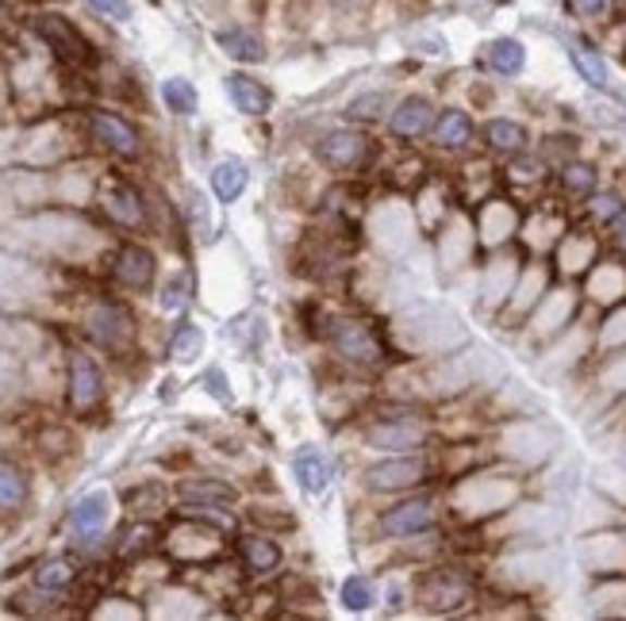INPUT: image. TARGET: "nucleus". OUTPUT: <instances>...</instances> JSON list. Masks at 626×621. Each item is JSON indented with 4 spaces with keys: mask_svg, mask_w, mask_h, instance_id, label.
<instances>
[{
    "mask_svg": "<svg viewBox=\"0 0 626 621\" xmlns=\"http://www.w3.org/2000/svg\"><path fill=\"white\" fill-rule=\"evenodd\" d=\"M327 338H331L334 353L354 364H377L384 357L381 338L373 334V326L358 323V319H331V323H327Z\"/></svg>",
    "mask_w": 626,
    "mask_h": 621,
    "instance_id": "f257e3e1",
    "label": "nucleus"
},
{
    "mask_svg": "<svg viewBox=\"0 0 626 621\" xmlns=\"http://www.w3.org/2000/svg\"><path fill=\"white\" fill-rule=\"evenodd\" d=\"M85 331L97 346H105L108 353H127L135 341V319L127 315V307L120 303H97L85 319Z\"/></svg>",
    "mask_w": 626,
    "mask_h": 621,
    "instance_id": "f03ea898",
    "label": "nucleus"
},
{
    "mask_svg": "<svg viewBox=\"0 0 626 621\" xmlns=\"http://www.w3.org/2000/svg\"><path fill=\"white\" fill-rule=\"evenodd\" d=\"M35 32H39V39L47 42L50 50H54L62 62H70V65H89L93 58V42L85 39L82 32H77L74 24L65 16H54V12H42L39 20H35Z\"/></svg>",
    "mask_w": 626,
    "mask_h": 621,
    "instance_id": "7ed1b4c3",
    "label": "nucleus"
},
{
    "mask_svg": "<svg viewBox=\"0 0 626 621\" xmlns=\"http://www.w3.org/2000/svg\"><path fill=\"white\" fill-rule=\"evenodd\" d=\"M369 153H373V146L361 131L339 127L319 138V162L331 165V170H358V165L369 162Z\"/></svg>",
    "mask_w": 626,
    "mask_h": 621,
    "instance_id": "20e7f679",
    "label": "nucleus"
},
{
    "mask_svg": "<svg viewBox=\"0 0 626 621\" xmlns=\"http://www.w3.org/2000/svg\"><path fill=\"white\" fill-rule=\"evenodd\" d=\"M65 384H70V407H74L77 414H89L93 407L100 403V372L97 364H93V357L85 353H70V361H65Z\"/></svg>",
    "mask_w": 626,
    "mask_h": 621,
    "instance_id": "39448f33",
    "label": "nucleus"
},
{
    "mask_svg": "<svg viewBox=\"0 0 626 621\" xmlns=\"http://www.w3.org/2000/svg\"><path fill=\"white\" fill-rule=\"evenodd\" d=\"M89 131H93V138L105 146V150H112L115 158H123V162H135L138 153H143V142H138L135 127H131V123H123L120 115L93 112L89 115Z\"/></svg>",
    "mask_w": 626,
    "mask_h": 621,
    "instance_id": "423d86ee",
    "label": "nucleus"
},
{
    "mask_svg": "<svg viewBox=\"0 0 626 621\" xmlns=\"http://www.w3.org/2000/svg\"><path fill=\"white\" fill-rule=\"evenodd\" d=\"M424 476L427 469L419 460L396 457V460H384V464H373V469L366 472V484L373 487V492H404V487L424 484Z\"/></svg>",
    "mask_w": 626,
    "mask_h": 621,
    "instance_id": "0eeeda50",
    "label": "nucleus"
},
{
    "mask_svg": "<svg viewBox=\"0 0 626 621\" xmlns=\"http://www.w3.org/2000/svg\"><path fill=\"white\" fill-rule=\"evenodd\" d=\"M431 525H434V507L427 499H407L381 518V530L389 537H415V533L431 530Z\"/></svg>",
    "mask_w": 626,
    "mask_h": 621,
    "instance_id": "6e6552de",
    "label": "nucleus"
},
{
    "mask_svg": "<svg viewBox=\"0 0 626 621\" xmlns=\"http://www.w3.org/2000/svg\"><path fill=\"white\" fill-rule=\"evenodd\" d=\"M431 127H434V108H431V100H424V97L400 100V104L392 108V115H389V131L396 138H419V135H427Z\"/></svg>",
    "mask_w": 626,
    "mask_h": 621,
    "instance_id": "1a4fd4ad",
    "label": "nucleus"
},
{
    "mask_svg": "<svg viewBox=\"0 0 626 621\" xmlns=\"http://www.w3.org/2000/svg\"><path fill=\"white\" fill-rule=\"evenodd\" d=\"M115 281L127 284V288H150L155 284V273H158V261L147 246H123L115 253Z\"/></svg>",
    "mask_w": 626,
    "mask_h": 621,
    "instance_id": "9d476101",
    "label": "nucleus"
},
{
    "mask_svg": "<svg viewBox=\"0 0 626 621\" xmlns=\"http://www.w3.org/2000/svg\"><path fill=\"white\" fill-rule=\"evenodd\" d=\"M366 442L373 449H384V452H412L424 445V426H415V422H400V419H384L381 426H373L366 434Z\"/></svg>",
    "mask_w": 626,
    "mask_h": 621,
    "instance_id": "9b49d317",
    "label": "nucleus"
},
{
    "mask_svg": "<svg viewBox=\"0 0 626 621\" xmlns=\"http://www.w3.org/2000/svg\"><path fill=\"white\" fill-rule=\"evenodd\" d=\"M293 476L308 495H323L334 480V469L319 449H304V452H296V460H293Z\"/></svg>",
    "mask_w": 626,
    "mask_h": 621,
    "instance_id": "f8f14e48",
    "label": "nucleus"
},
{
    "mask_svg": "<svg viewBox=\"0 0 626 621\" xmlns=\"http://www.w3.org/2000/svg\"><path fill=\"white\" fill-rule=\"evenodd\" d=\"M228 97L243 115H266L269 104H273L269 89L261 82H254L250 73H231V77H228Z\"/></svg>",
    "mask_w": 626,
    "mask_h": 621,
    "instance_id": "ddd939ff",
    "label": "nucleus"
},
{
    "mask_svg": "<svg viewBox=\"0 0 626 621\" xmlns=\"http://www.w3.org/2000/svg\"><path fill=\"white\" fill-rule=\"evenodd\" d=\"M108 514H112V499H108L105 492H93L74 502L70 525H74V533H82V537H97V533L108 525Z\"/></svg>",
    "mask_w": 626,
    "mask_h": 621,
    "instance_id": "4468645a",
    "label": "nucleus"
},
{
    "mask_svg": "<svg viewBox=\"0 0 626 621\" xmlns=\"http://www.w3.org/2000/svg\"><path fill=\"white\" fill-rule=\"evenodd\" d=\"M100 203H105L108 215H112L115 223H123V226H143V219H147V208H143V196H138L135 188H127V185H112V188H105Z\"/></svg>",
    "mask_w": 626,
    "mask_h": 621,
    "instance_id": "2eb2a0df",
    "label": "nucleus"
},
{
    "mask_svg": "<svg viewBox=\"0 0 626 621\" xmlns=\"http://www.w3.org/2000/svg\"><path fill=\"white\" fill-rule=\"evenodd\" d=\"M484 142H489V150L496 153H507V158H519L523 150H527V127L515 120H489L484 123Z\"/></svg>",
    "mask_w": 626,
    "mask_h": 621,
    "instance_id": "dca6fc26",
    "label": "nucleus"
},
{
    "mask_svg": "<svg viewBox=\"0 0 626 621\" xmlns=\"http://www.w3.org/2000/svg\"><path fill=\"white\" fill-rule=\"evenodd\" d=\"M246 181H250L246 162H238V158H223V162L212 170V192L220 196L223 203H235L238 196L246 192Z\"/></svg>",
    "mask_w": 626,
    "mask_h": 621,
    "instance_id": "f3484780",
    "label": "nucleus"
},
{
    "mask_svg": "<svg viewBox=\"0 0 626 621\" xmlns=\"http://www.w3.org/2000/svg\"><path fill=\"white\" fill-rule=\"evenodd\" d=\"M431 131L442 150H465L472 138V120L465 112H457V108H450V112H442L439 120H434Z\"/></svg>",
    "mask_w": 626,
    "mask_h": 621,
    "instance_id": "a211bd4d",
    "label": "nucleus"
},
{
    "mask_svg": "<svg viewBox=\"0 0 626 621\" xmlns=\"http://www.w3.org/2000/svg\"><path fill=\"white\" fill-rule=\"evenodd\" d=\"M216 42L223 47V54H231L235 62H261L266 58V42L254 32H243V27H231V32H220Z\"/></svg>",
    "mask_w": 626,
    "mask_h": 621,
    "instance_id": "6ab92c4d",
    "label": "nucleus"
},
{
    "mask_svg": "<svg viewBox=\"0 0 626 621\" xmlns=\"http://www.w3.org/2000/svg\"><path fill=\"white\" fill-rule=\"evenodd\" d=\"M181 499L204 502V507H231L235 502V487L220 484V480H185L181 484Z\"/></svg>",
    "mask_w": 626,
    "mask_h": 621,
    "instance_id": "aec40b11",
    "label": "nucleus"
},
{
    "mask_svg": "<svg viewBox=\"0 0 626 621\" xmlns=\"http://www.w3.org/2000/svg\"><path fill=\"white\" fill-rule=\"evenodd\" d=\"M489 65L496 73H504V77H515V73H523V65H527V47H523L519 39H492L489 42Z\"/></svg>",
    "mask_w": 626,
    "mask_h": 621,
    "instance_id": "412c9836",
    "label": "nucleus"
},
{
    "mask_svg": "<svg viewBox=\"0 0 626 621\" xmlns=\"http://www.w3.org/2000/svg\"><path fill=\"white\" fill-rule=\"evenodd\" d=\"M243 560L250 572L266 575L281 564V549H277V541L261 537V533H250V537H243Z\"/></svg>",
    "mask_w": 626,
    "mask_h": 621,
    "instance_id": "4be33fe9",
    "label": "nucleus"
},
{
    "mask_svg": "<svg viewBox=\"0 0 626 621\" xmlns=\"http://www.w3.org/2000/svg\"><path fill=\"white\" fill-rule=\"evenodd\" d=\"M27 499V476L9 464V460H0V510H16L24 507Z\"/></svg>",
    "mask_w": 626,
    "mask_h": 621,
    "instance_id": "5701e85b",
    "label": "nucleus"
},
{
    "mask_svg": "<svg viewBox=\"0 0 626 621\" xmlns=\"http://www.w3.org/2000/svg\"><path fill=\"white\" fill-rule=\"evenodd\" d=\"M569 58H573V65H577V73L585 77L588 85H592V89H607V65H603V58L596 54L592 47H580V42H573Z\"/></svg>",
    "mask_w": 626,
    "mask_h": 621,
    "instance_id": "b1692460",
    "label": "nucleus"
},
{
    "mask_svg": "<svg viewBox=\"0 0 626 621\" xmlns=\"http://www.w3.org/2000/svg\"><path fill=\"white\" fill-rule=\"evenodd\" d=\"M162 100L173 115H193L196 112V89H193V82H185V77H170V82H162Z\"/></svg>",
    "mask_w": 626,
    "mask_h": 621,
    "instance_id": "393cba45",
    "label": "nucleus"
},
{
    "mask_svg": "<svg viewBox=\"0 0 626 621\" xmlns=\"http://www.w3.org/2000/svg\"><path fill=\"white\" fill-rule=\"evenodd\" d=\"M377 603V587L369 575H351V580L342 583V606L346 610H369V606Z\"/></svg>",
    "mask_w": 626,
    "mask_h": 621,
    "instance_id": "a878e982",
    "label": "nucleus"
},
{
    "mask_svg": "<svg viewBox=\"0 0 626 621\" xmlns=\"http://www.w3.org/2000/svg\"><path fill=\"white\" fill-rule=\"evenodd\" d=\"M200 346H204L200 326L181 323L177 331H173V338H170V357H173V361H193V357L200 353Z\"/></svg>",
    "mask_w": 626,
    "mask_h": 621,
    "instance_id": "bb28decb",
    "label": "nucleus"
},
{
    "mask_svg": "<svg viewBox=\"0 0 626 621\" xmlns=\"http://www.w3.org/2000/svg\"><path fill=\"white\" fill-rule=\"evenodd\" d=\"M74 583V564L70 560H47V564H39V572H35V587L42 591H62Z\"/></svg>",
    "mask_w": 626,
    "mask_h": 621,
    "instance_id": "cd10ccee",
    "label": "nucleus"
},
{
    "mask_svg": "<svg viewBox=\"0 0 626 621\" xmlns=\"http://www.w3.org/2000/svg\"><path fill=\"white\" fill-rule=\"evenodd\" d=\"M562 185H565V192H573V196H592L596 192V170L585 162H569L562 170Z\"/></svg>",
    "mask_w": 626,
    "mask_h": 621,
    "instance_id": "c85d7f7f",
    "label": "nucleus"
},
{
    "mask_svg": "<svg viewBox=\"0 0 626 621\" xmlns=\"http://www.w3.org/2000/svg\"><path fill=\"white\" fill-rule=\"evenodd\" d=\"M588 211H592L596 223L615 226L618 219L626 215V203H623V196H618V192H592V203H588Z\"/></svg>",
    "mask_w": 626,
    "mask_h": 621,
    "instance_id": "c756f323",
    "label": "nucleus"
},
{
    "mask_svg": "<svg viewBox=\"0 0 626 621\" xmlns=\"http://www.w3.org/2000/svg\"><path fill=\"white\" fill-rule=\"evenodd\" d=\"M381 112H389V97H384V92H369V97L354 100L346 115H354V120H377Z\"/></svg>",
    "mask_w": 626,
    "mask_h": 621,
    "instance_id": "7c9ffc66",
    "label": "nucleus"
},
{
    "mask_svg": "<svg viewBox=\"0 0 626 621\" xmlns=\"http://www.w3.org/2000/svg\"><path fill=\"white\" fill-rule=\"evenodd\" d=\"M89 9L97 12V16H105V20H115V24L131 20V4H127V0H89Z\"/></svg>",
    "mask_w": 626,
    "mask_h": 621,
    "instance_id": "2f4dec72",
    "label": "nucleus"
},
{
    "mask_svg": "<svg viewBox=\"0 0 626 621\" xmlns=\"http://www.w3.org/2000/svg\"><path fill=\"white\" fill-rule=\"evenodd\" d=\"M573 12L585 20H603L611 12V0H569Z\"/></svg>",
    "mask_w": 626,
    "mask_h": 621,
    "instance_id": "473e14b6",
    "label": "nucleus"
},
{
    "mask_svg": "<svg viewBox=\"0 0 626 621\" xmlns=\"http://www.w3.org/2000/svg\"><path fill=\"white\" fill-rule=\"evenodd\" d=\"M204 384H208V392H212L216 399H223V403L231 399V392H228V384H223V372L220 369L208 372V376H204Z\"/></svg>",
    "mask_w": 626,
    "mask_h": 621,
    "instance_id": "72a5a7b5",
    "label": "nucleus"
},
{
    "mask_svg": "<svg viewBox=\"0 0 626 621\" xmlns=\"http://www.w3.org/2000/svg\"><path fill=\"white\" fill-rule=\"evenodd\" d=\"M615 246L618 250H626V219H618L615 223Z\"/></svg>",
    "mask_w": 626,
    "mask_h": 621,
    "instance_id": "f704fd0d",
    "label": "nucleus"
},
{
    "mask_svg": "<svg viewBox=\"0 0 626 621\" xmlns=\"http://www.w3.org/2000/svg\"><path fill=\"white\" fill-rule=\"evenodd\" d=\"M331 4H339V9H361L366 0H331Z\"/></svg>",
    "mask_w": 626,
    "mask_h": 621,
    "instance_id": "c9c22d12",
    "label": "nucleus"
}]
</instances>
